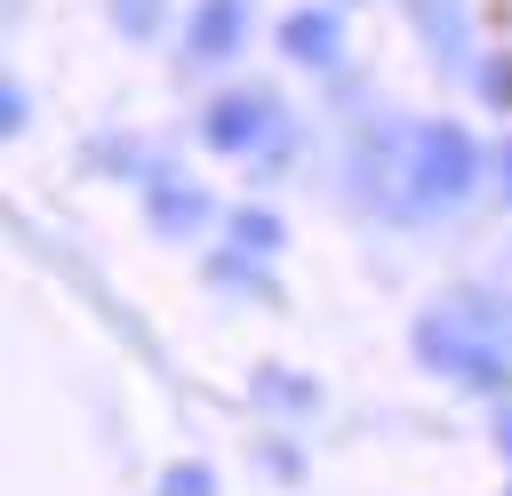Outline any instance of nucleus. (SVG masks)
<instances>
[{
    "label": "nucleus",
    "mask_w": 512,
    "mask_h": 496,
    "mask_svg": "<svg viewBox=\"0 0 512 496\" xmlns=\"http://www.w3.org/2000/svg\"><path fill=\"white\" fill-rule=\"evenodd\" d=\"M464 184H472V136L448 128V120L416 128V136H408V208H440V200H456Z\"/></svg>",
    "instance_id": "nucleus-1"
},
{
    "label": "nucleus",
    "mask_w": 512,
    "mask_h": 496,
    "mask_svg": "<svg viewBox=\"0 0 512 496\" xmlns=\"http://www.w3.org/2000/svg\"><path fill=\"white\" fill-rule=\"evenodd\" d=\"M416 344H424V360H432V368L472 376V384H496V352H488L464 320H424V328H416Z\"/></svg>",
    "instance_id": "nucleus-2"
},
{
    "label": "nucleus",
    "mask_w": 512,
    "mask_h": 496,
    "mask_svg": "<svg viewBox=\"0 0 512 496\" xmlns=\"http://www.w3.org/2000/svg\"><path fill=\"white\" fill-rule=\"evenodd\" d=\"M256 136H272V104H264L256 88H240V96H224V104L208 112V144H216V152H248Z\"/></svg>",
    "instance_id": "nucleus-3"
},
{
    "label": "nucleus",
    "mask_w": 512,
    "mask_h": 496,
    "mask_svg": "<svg viewBox=\"0 0 512 496\" xmlns=\"http://www.w3.org/2000/svg\"><path fill=\"white\" fill-rule=\"evenodd\" d=\"M280 40H288L296 64H328V56H336V16H328V8H296Z\"/></svg>",
    "instance_id": "nucleus-4"
},
{
    "label": "nucleus",
    "mask_w": 512,
    "mask_h": 496,
    "mask_svg": "<svg viewBox=\"0 0 512 496\" xmlns=\"http://www.w3.org/2000/svg\"><path fill=\"white\" fill-rule=\"evenodd\" d=\"M240 48V0H208L192 16V56H232Z\"/></svg>",
    "instance_id": "nucleus-5"
},
{
    "label": "nucleus",
    "mask_w": 512,
    "mask_h": 496,
    "mask_svg": "<svg viewBox=\"0 0 512 496\" xmlns=\"http://www.w3.org/2000/svg\"><path fill=\"white\" fill-rule=\"evenodd\" d=\"M152 216H160V232H192L200 216H208V200H200V184L184 192V184H160L152 192Z\"/></svg>",
    "instance_id": "nucleus-6"
},
{
    "label": "nucleus",
    "mask_w": 512,
    "mask_h": 496,
    "mask_svg": "<svg viewBox=\"0 0 512 496\" xmlns=\"http://www.w3.org/2000/svg\"><path fill=\"white\" fill-rule=\"evenodd\" d=\"M240 248H256V256H264V248H280V224H272L264 208H248V216H240Z\"/></svg>",
    "instance_id": "nucleus-7"
},
{
    "label": "nucleus",
    "mask_w": 512,
    "mask_h": 496,
    "mask_svg": "<svg viewBox=\"0 0 512 496\" xmlns=\"http://www.w3.org/2000/svg\"><path fill=\"white\" fill-rule=\"evenodd\" d=\"M256 392H272L288 408H312V384H296V376H256Z\"/></svg>",
    "instance_id": "nucleus-8"
},
{
    "label": "nucleus",
    "mask_w": 512,
    "mask_h": 496,
    "mask_svg": "<svg viewBox=\"0 0 512 496\" xmlns=\"http://www.w3.org/2000/svg\"><path fill=\"white\" fill-rule=\"evenodd\" d=\"M168 496H216V480L200 464H184V472H168Z\"/></svg>",
    "instance_id": "nucleus-9"
},
{
    "label": "nucleus",
    "mask_w": 512,
    "mask_h": 496,
    "mask_svg": "<svg viewBox=\"0 0 512 496\" xmlns=\"http://www.w3.org/2000/svg\"><path fill=\"white\" fill-rule=\"evenodd\" d=\"M112 8H120L128 32H152V16H160V0H112Z\"/></svg>",
    "instance_id": "nucleus-10"
},
{
    "label": "nucleus",
    "mask_w": 512,
    "mask_h": 496,
    "mask_svg": "<svg viewBox=\"0 0 512 496\" xmlns=\"http://www.w3.org/2000/svg\"><path fill=\"white\" fill-rule=\"evenodd\" d=\"M16 120H24V96H16L8 80H0V128H16Z\"/></svg>",
    "instance_id": "nucleus-11"
},
{
    "label": "nucleus",
    "mask_w": 512,
    "mask_h": 496,
    "mask_svg": "<svg viewBox=\"0 0 512 496\" xmlns=\"http://www.w3.org/2000/svg\"><path fill=\"white\" fill-rule=\"evenodd\" d=\"M496 432H504V448H512V408H504V416H496Z\"/></svg>",
    "instance_id": "nucleus-12"
},
{
    "label": "nucleus",
    "mask_w": 512,
    "mask_h": 496,
    "mask_svg": "<svg viewBox=\"0 0 512 496\" xmlns=\"http://www.w3.org/2000/svg\"><path fill=\"white\" fill-rule=\"evenodd\" d=\"M504 192H512V152H504Z\"/></svg>",
    "instance_id": "nucleus-13"
}]
</instances>
